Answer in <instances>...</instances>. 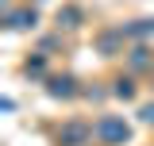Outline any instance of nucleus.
I'll return each mask as SVG.
<instances>
[{
    "label": "nucleus",
    "mask_w": 154,
    "mask_h": 146,
    "mask_svg": "<svg viewBox=\"0 0 154 146\" xmlns=\"http://www.w3.org/2000/svg\"><path fill=\"white\" fill-rule=\"evenodd\" d=\"M93 135L104 146H123V142H131V123L123 115H100L93 123Z\"/></svg>",
    "instance_id": "f257e3e1"
},
{
    "label": "nucleus",
    "mask_w": 154,
    "mask_h": 146,
    "mask_svg": "<svg viewBox=\"0 0 154 146\" xmlns=\"http://www.w3.org/2000/svg\"><path fill=\"white\" fill-rule=\"evenodd\" d=\"M89 138H96V135H93V127L85 119H69L58 131V146H89Z\"/></svg>",
    "instance_id": "f03ea898"
},
{
    "label": "nucleus",
    "mask_w": 154,
    "mask_h": 146,
    "mask_svg": "<svg viewBox=\"0 0 154 146\" xmlns=\"http://www.w3.org/2000/svg\"><path fill=\"white\" fill-rule=\"evenodd\" d=\"M77 92H85V89H77L73 73H54V77H46V96H54V100H73Z\"/></svg>",
    "instance_id": "7ed1b4c3"
},
{
    "label": "nucleus",
    "mask_w": 154,
    "mask_h": 146,
    "mask_svg": "<svg viewBox=\"0 0 154 146\" xmlns=\"http://www.w3.org/2000/svg\"><path fill=\"white\" fill-rule=\"evenodd\" d=\"M35 23H38V12L31 4H27V8H12V12L4 16V27H8V31H31Z\"/></svg>",
    "instance_id": "20e7f679"
},
{
    "label": "nucleus",
    "mask_w": 154,
    "mask_h": 146,
    "mask_svg": "<svg viewBox=\"0 0 154 146\" xmlns=\"http://www.w3.org/2000/svg\"><path fill=\"white\" fill-rule=\"evenodd\" d=\"M119 46H123V31H119V27H112V31H100V35H96V50H100L104 58L119 54Z\"/></svg>",
    "instance_id": "39448f33"
},
{
    "label": "nucleus",
    "mask_w": 154,
    "mask_h": 146,
    "mask_svg": "<svg viewBox=\"0 0 154 146\" xmlns=\"http://www.w3.org/2000/svg\"><path fill=\"white\" fill-rule=\"evenodd\" d=\"M85 23V12L77 8V4H62L58 8V27H66V31H77Z\"/></svg>",
    "instance_id": "423d86ee"
},
{
    "label": "nucleus",
    "mask_w": 154,
    "mask_h": 146,
    "mask_svg": "<svg viewBox=\"0 0 154 146\" xmlns=\"http://www.w3.org/2000/svg\"><path fill=\"white\" fill-rule=\"evenodd\" d=\"M119 31H123V38L143 42V38H150V35H154V19H131V23H123Z\"/></svg>",
    "instance_id": "0eeeda50"
},
{
    "label": "nucleus",
    "mask_w": 154,
    "mask_h": 146,
    "mask_svg": "<svg viewBox=\"0 0 154 146\" xmlns=\"http://www.w3.org/2000/svg\"><path fill=\"white\" fill-rule=\"evenodd\" d=\"M112 96L131 100V96H135V81H131V77H116V81H112Z\"/></svg>",
    "instance_id": "6e6552de"
},
{
    "label": "nucleus",
    "mask_w": 154,
    "mask_h": 146,
    "mask_svg": "<svg viewBox=\"0 0 154 146\" xmlns=\"http://www.w3.org/2000/svg\"><path fill=\"white\" fill-rule=\"evenodd\" d=\"M150 65H154L150 50H146V46H135L131 50V69H150Z\"/></svg>",
    "instance_id": "1a4fd4ad"
},
{
    "label": "nucleus",
    "mask_w": 154,
    "mask_h": 146,
    "mask_svg": "<svg viewBox=\"0 0 154 146\" xmlns=\"http://www.w3.org/2000/svg\"><path fill=\"white\" fill-rule=\"evenodd\" d=\"M23 73H27V77H42V73H46V54H35V58H27Z\"/></svg>",
    "instance_id": "9d476101"
},
{
    "label": "nucleus",
    "mask_w": 154,
    "mask_h": 146,
    "mask_svg": "<svg viewBox=\"0 0 154 146\" xmlns=\"http://www.w3.org/2000/svg\"><path fill=\"white\" fill-rule=\"evenodd\" d=\"M139 119H143L146 127H154V104H143V108H139Z\"/></svg>",
    "instance_id": "9b49d317"
},
{
    "label": "nucleus",
    "mask_w": 154,
    "mask_h": 146,
    "mask_svg": "<svg viewBox=\"0 0 154 146\" xmlns=\"http://www.w3.org/2000/svg\"><path fill=\"white\" fill-rule=\"evenodd\" d=\"M27 4H31V0H27ZM35 4H42V0H35Z\"/></svg>",
    "instance_id": "f8f14e48"
}]
</instances>
